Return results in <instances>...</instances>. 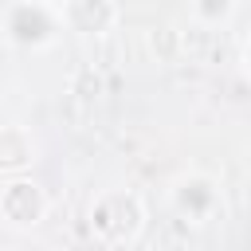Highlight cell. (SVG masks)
<instances>
[{
	"label": "cell",
	"mask_w": 251,
	"mask_h": 251,
	"mask_svg": "<svg viewBox=\"0 0 251 251\" xmlns=\"http://www.w3.org/2000/svg\"><path fill=\"white\" fill-rule=\"evenodd\" d=\"M43 216H47V196L31 176H8L0 184V220L8 227L31 231L43 224Z\"/></svg>",
	"instance_id": "3"
},
{
	"label": "cell",
	"mask_w": 251,
	"mask_h": 251,
	"mask_svg": "<svg viewBox=\"0 0 251 251\" xmlns=\"http://www.w3.org/2000/svg\"><path fill=\"white\" fill-rule=\"evenodd\" d=\"M0 31L16 47H47L63 31V24H59V12L39 0H8L0 12Z\"/></svg>",
	"instance_id": "2"
},
{
	"label": "cell",
	"mask_w": 251,
	"mask_h": 251,
	"mask_svg": "<svg viewBox=\"0 0 251 251\" xmlns=\"http://www.w3.org/2000/svg\"><path fill=\"white\" fill-rule=\"evenodd\" d=\"M39 141L31 137L27 126H0V173L4 176H27L35 165Z\"/></svg>",
	"instance_id": "6"
},
{
	"label": "cell",
	"mask_w": 251,
	"mask_h": 251,
	"mask_svg": "<svg viewBox=\"0 0 251 251\" xmlns=\"http://www.w3.org/2000/svg\"><path fill=\"white\" fill-rule=\"evenodd\" d=\"M235 4L239 0H188V12L200 27H224L235 16Z\"/></svg>",
	"instance_id": "7"
},
{
	"label": "cell",
	"mask_w": 251,
	"mask_h": 251,
	"mask_svg": "<svg viewBox=\"0 0 251 251\" xmlns=\"http://www.w3.org/2000/svg\"><path fill=\"white\" fill-rule=\"evenodd\" d=\"M59 24L78 35H102L118 24V0H67L59 8Z\"/></svg>",
	"instance_id": "5"
},
{
	"label": "cell",
	"mask_w": 251,
	"mask_h": 251,
	"mask_svg": "<svg viewBox=\"0 0 251 251\" xmlns=\"http://www.w3.org/2000/svg\"><path fill=\"white\" fill-rule=\"evenodd\" d=\"M239 63H243V75L251 78V35L243 39V47H239Z\"/></svg>",
	"instance_id": "8"
},
{
	"label": "cell",
	"mask_w": 251,
	"mask_h": 251,
	"mask_svg": "<svg viewBox=\"0 0 251 251\" xmlns=\"http://www.w3.org/2000/svg\"><path fill=\"white\" fill-rule=\"evenodd\" d=\"M145 208L129 188H110L90 204V231L102 243H129L141 231Z\"/></svg>",
	"instance_id": "1"
},
{
	"label": "cell",
	"mask_w": 251,
	"mask_h": 251,
	"mask_svg": "<svg viewBox=\"0 0 251 251\" xmlns=\"http://www.w3.org/2000/svg\"><path fill=\"white\" fill-rule=\"evenodd\" d=\"M169 200H173L176 216H184L192 224H208L220 212V184L208 173H180L169 188Z\"/></svg>",
	"instance_id": "4"
},
{
	"label": "cell",
	"mask_w": 251,
	"mask_h": 251,
	"mask_svg": "<svg viewBox=\"0 0 251 251\" xmlns=\"http://www.w3.org/2000/svg\"><path fill=\"white\" fill-rule=\"evenodd\" d=\"M39 4H47V8H55V12H59V8H63L67 0H39Z\"/></svg>",
	"instance_id": "9"
}]
</instances>
